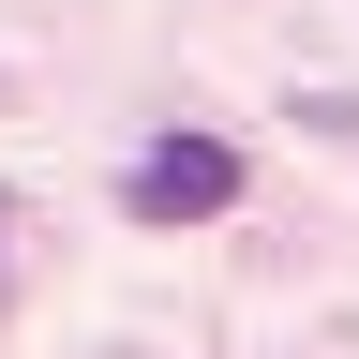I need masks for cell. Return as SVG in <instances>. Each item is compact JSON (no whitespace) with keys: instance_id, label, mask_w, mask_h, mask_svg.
Segmentation results:
<instances>
[{"instance_id":"cell-1","label":"cell","mask_w":359,"mask_h":359,"mask_svg":"<svg viewBox=\"0 0 359 359\" xmlns=\"http://www.w3.org/2000/svg\"><path fill=\"white\" fill-rule=\"evenodd\" d=\"M120 210H135V224H210V210H240V150H224V135H150V150L120 165Z\"/></svg>"},{"instance_id":"cell-2","label":"cell","mask_w":359,"mask_h":359,"mask_svg":"<svg viewBox=\"0 0 359 359\" xmlns=\"http://www.w3.org/2000/svg\"><path fill=\"white\" fill-rule=\"evenodd\" d=\"M299 135H359V105L344 90H299Z\"/></svg>"}]
</instances>
